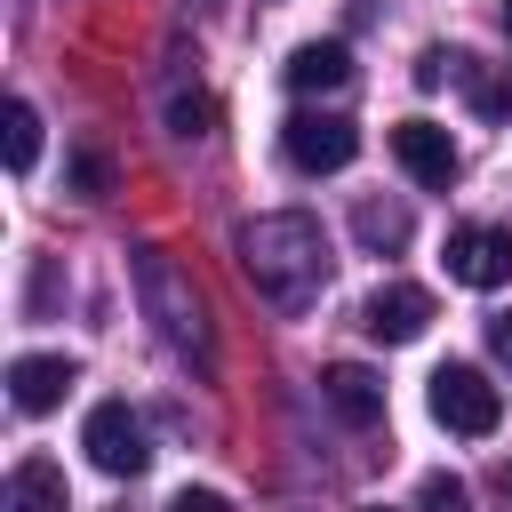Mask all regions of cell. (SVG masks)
<instances>
[{
	"label": "cell",
	"mask_w": 512,
	"mask_h": 512,
	"mask_svg": "<svg viewBox=\"0 0 512 512\" xmlns=\"http://www.w3.org/2000/svg\"><path fill=\"white\" fill-rule=\"evenodd\" d=\"M456 80L472 88V104H480L488 120H504V112H512V72H480V64L464 56V72H456Z\"/></svg>",
	"instance_id": "15"
},
{
	"label": "cell",
	"mask_w": 512,
	"mask_h": 512,
	"mask_svg": "<svg viewBox=\"0 0 512 512\" xmlns=\"http://www.w3.org/2000/svg\"><path fill=\"white\" fill-rule=\"evenodd\" d=\"M232 256H240L248 288H256L264 304H280V312H296V304H312V296L328 288V232H320L312 216H296V208L240 224V232H232Z\"/></svg>",
	"instance_id": "1"
},
{
	"label": "cell",
	"mask_w": 512,
	"mask_h": 512,
	"mask_svg": "<svg viewBox=\"0 0 512 512\" xmlns=\"http://www.w3.org/2000/svg\"><path fill=\"white\" fill-rule=\"evenodd\" d=\"M352 232L392 256V248H408V208H400V200H360V208H352Z\"/></svg>",
	"instance_id": "13"
},
{
	"label": "cell",
	"mask_w": 512,
	"mask_h": 512,
	"mask_svg": "<svg viewBox=\"0 0 512 512\" xmlns=\"http://www.w3.org/2000/svg\"><path fill=\"white\" fill-rule=\"evenodd\" d=\"M136 288H144V312L168 328V344H176V352H192V360H216L208 304H200V288H192V272H184L176 256L144 248V256H136Z\"/></svg>",
	"instance_id": "2"
},
{
	"label": "cell",
	"mask_w": 512,
	"mask_h": 512,
	"mask_svg": "<svg viewBox=\"0 0 512 512\" xmlns=\"http://www.w3.org/2000/svg\"><path fill=\"white\" fill-rule=\"evenodd\" d=\"M504 32H512V0H504Z\"/></svg>",
	"instance_id": "22"
},
{
	"label": "cell",
	"mask_w": 512,
	"mask_h": 512,
	"mask_svg": "<svg viewBox=\"0 0 512 512\" xmlns=\"http://www.w3.org/2000/svg\"><path fill=\"white\" fill-rule=\"evenodd\" d=\"M440 264L464 288H504L512 280V224H456L448 248H440Z\"/></svg>",
	"instance_id": "6"
},
{
	"label": "cell",
	"mask_w": 512,
	"mask_h": 512,
	"mask_svg": "<svg viewBox=\"0 0 512 512\" xmlns=\"http://www.w3.org/2000/svg\"><path fill=\"white\" fill-rule=\"evenodd\" d=\"M176 512H224V488H184Z\"/></svg>",
	"instance_id": "20"
},
{
	"label": "cell",
	"mask_w": 512,
	"mask_h": 512,
	"mask_svg": "<svg viewBox=\"0 0 512 512\" xmlns=\"http://www.w3.org/2000/svg\"><path fill=\"white\" fill-rule=\"evenodd\" d=\"M72 384H80V368H72L64 352H16V360H8V400H16V416H48V408H64Z\"/></svg>",
	"instance_id": "8"
},
{
	"label": "cell",
	"mask_w": 512,
	"mask_h": 512,
	"mask_svg": "<svg viewBox=\"0 0 512 512\" xmlns=\"http://www.w3.org/2000/svg\"><path fill=\"white\" fill-rule=\"evenodd\" d=\"M32 160H40V112L16 96V104H8V168L32 176Z\"/></svg>",
	"instance_id": "14"
},
{
	"label": "cell",
	"mask_w": 512,
	"mask_h": 512,
	"mask_svg": "<svg viewBox=\"0 0 512 512\" xmlns=\"http://www.w3.org/2000/svg\"><path fill=\"white\" fill-rule=\"evenodd\" d=\"M80 448H88V464L112 472V480H136V472L152 464V448H144V416H136L128 400H96L88 424H80Z\"/></svg>",
	"instance_id": "5"
},
{
	"label": "cell",
	"mask_w": 512,
	"mask_h": 512,
	"mask_svg": "<svg viewBox=\"0 0 512 512\" xmlns=\"http://www.w3.org/2000/svg\"><path fill=\"white\" fill-rule=\"evenodd\" d=\"M416 496H424V504H464V480H456V472H432Z\"/></svg>",
	"instance_id": "19"
},
{
	"label": "cell",
	"mask_w": 512,
	"mask_h": 512,
	"mask_svg": "<svg viewBox=\"0 0 512 512\" xmlns=\"http://www.w3.org/2000/svg\"><path fill=\"white\" fill-rule=\"evenodd\" d=\"M208 120H216L208 96H176V104H168V128H176V136H208Z\"/></svg>",
	"instance_id": "17"
},
{
	"label": "cell",
	"mask_w": 512,
	"mask_h": 512,
	"mask_svg": "<svg viewBox=\"0 0 512 512\" xmlns=\"http://www.w3.org/2000/svg\"><path fill=\"white\" fill-rule=\"evenodd\" d=\"M456 72H464V56H456V48H424V56H416V88H448Z\"/></svg>",
	"instance_id": "16"
},
{
	"label": "cell",
	"mask_w": 512,
	"mask_h": 512,
	"mask_svg": "<svg viewBox=\"0 0 512 512\" xmlns=\"http://www.w3.org/2000/svg\"><path fill=\"white\" fill-rule=\"evenodd\" d=\"M360 328H368L376 344H416V336L432 328V296H424L416 280H384V288L368 296V312H360Z\"/></svg>",
	"instance_id": "9"
},
{
	"label": "cell",
	"mask_w": 512,
	"mask_h": 512,
	"mask_svg": "<svg viewBox=\"0 0 512 512\" xmlns=\"http://www.w3.org/2000/svg\"><path fill=\"white\" fill-rule=\"evenodd\" d=\"M8 504L16 512H64V472L56 464H16V480H8Z\"/></svg>",
	"instance_id": "12"
},
{
	"label": "cell",
	"mask_w": 512,
	"mask_h": 512,
	"mask_svg": "<svg viewBox=\"0 0 512 512\" xmlns=\"http://www.w3.org/2000/svg\"><path fill=\"white\" fill-rule=\"evenodd\" d=\"M424 400H432V424H448L456 440H488L504 424V384H488V368L472 360H440Z\"/></svg>",
	"instance_id": "3"
},
{
	"label": "cell",
	"mask_w": 512,
	"mask_h": 512,
	"mask_svg": "<svg viewBox=\"0 0 512 512\" xmlns=\"http://www.w3.org/2000/svg\"><path fill=\"white\" fill-rule=\"evenodd\" d=\"M280 152H288V168H304V176H336V168H352L360 128H352L344 112H288V120H280Z\"/></svg>",
	"instance_id": "4"
},
{
	"label": "cell",
	"mask_w": 512,
	"mask_h": 512,
	"mask_svg": "<svg viewBox=\"0 0 512 512\" xmlns=\"http://www.w3.org/2000/svg\"><path fill=\"white\" fill-rule=\"evenodd\" d=\"M488 352L512 368V312H504V320H488Z\"/></svg>",
	"instance_id": "21"
},
{
	"label": "cell",
	"mask_w": 512,
	"mask_h": 512,
	"mask_svg": "<svg viewBox=\"0 0 512 512\" xmlns=\"http://www.w3.org/2000/svg\"><path fill=\"white\" fill-rule=\"evenodd\" d=\"M320 392H328V408H336L344 424H384V376H376V368L336 360V368L320 376Z\"/></svg>",
	"instance_id": "10"
},
{
	"label": "cell",
	"mask_w": 512,
	"mask_h": 512,
	"mask_svg": "<svg viewBox=\"0 0 512 512\" xmlns=\"http://www.w3.org/2000/svg\"><path fill=\"white\" fill-rule=\"evenodd\" d=\"M72 184H80L88 200H96V192H112V168H104V152H80V160H72Z\"/></svg>",
	"instance_id": "18"
},
{
	"label": "cell",
	"mask_w": 512,
	"mask_h": 512,
	"mask_svg": "<svg viewBox=\"0 0 512 512\" xmlns=\"http://www.w3.org/2000/svg\"><path fill=\"white\" fill-rule=\"evenodd\" d=\"M344 80H352L344 40H304V48L288 56V88H296V96H328V88H344Z\"/></svg>",
	"instance_id": "11"
},
{
	"label": "cell",
	"mask_w": 512,
	"mask_h": 512,
	"mask_svg": "<svg viewBox=\"0 0 512 512\" xmlns=\"http://www.w3.org/2000/svg\"><path fill=\"white\" fill-rule=\"evenodd\" d=\"M392 160H400L424 192H448V184H456V136H448L440 120H400V128H392Z\"/></svg>",
	"instance_id": "7"
}]
</instances>
